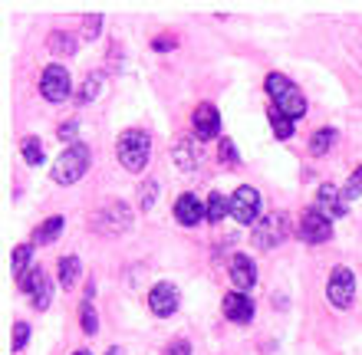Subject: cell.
Listing matches in <instances>:
<instances>
[{"instance_id":"cell-9","label":"cell","mask_w":362,"mask_h":355,"mask_svg":"<svg viewBox=\"0 0 362 355\" xmlns=\"http://www.w3.org/2000/svg\"><path fill=\"white\" fill-rule=\"evenodd\" d=\"M191 128H194V135H198L201 142L218 138V135H221V112H218V106H214V102H201V106H194Z\"/></svg>"},{"instance_id":"cell-4","label":"cell","mask_w":362,"mask_h":355,"mask_svg":"<svg viewBox=\"0 0 362 355\" xmlns=\"http://www.w3.org/2000/svg\"><path fill=\"white\" fill-rule=\"evenodd\" d=\"M286 237V217L280 211L276 214H267V217H260L254 224V247L257 250H274L280 247Z\"/></svg>"},{"instance_id":"cell-38","label":"cell","mask_w":362,"mask_h":355,"mask_svg":"<svg viewBox=\"0 0 362 355\" xmlns=\"http://www.w3.org/2000/svg\"><path fill=\"white\" fill-rule=\"evenodd\" d=\"M73 355H93V352H89V349H79V352H73Z\"/></svg>"},{"instance_id":"cell-21","label":"cell","mask_w":362,"mask_h":355,"mask_svg":"<svg viewBox=\"0 0 362 355\" xmlns=\"http://www.w3.org/2000/svg\"><path fill=\"white\" fill-rule=\"evenodd\" d=\"M79 270H83L79 257H63V260H59V287H63V289L73 287V283L79 279Z\"/></svg>"},{"instance_id":"cell-22","label":"cell","mask_w":362,"mask_h":355,"mask_svg":"<svg viewBox=\"0 0 362 355\" xmlns=\"http://www.w3.org/2000/svg\"><path fill=\"white\" fill-rule=\"evenodd\" d=\"M20 152H23V162L33 164V168L47 162V152H43V142H40V138H23V142H20Z\"/></svg>"},{"instance_id":"cell-33","label":"cell","mask_w":362,"mask_h":355,"mask_svg":"<svg viewBox=\"0 0 362 355\" xmlns=\"http://www.w3.org/2000/svg\"><path fill=\"white\" fill-rule=\"evenodd\" d=\"M76 135H79V122H76V119H69V122L59 125V142L76 145Z\"/></svg>"},{"instance_id":"cell-12","label":"cell","mask_w":362,"mask_h":355,"mask_svg":"<svg viewBox=\"0 0 362 355\" xmlns=\"http://www.w3.org/2000/svg\"><path fill=\"white\" fill-rule=\"evenodd\" d=\"M129 224H132L129 204L115 201V204H105L103 211H99V221H95V227H99L103 234H122V231H129Z\"/></svg>"},{"instance_id":"cell-35","label":"cell","mask_w":362,"mask_h":355,"mask_svg":"<svg viewBox=\"0 0 362 355\" xmlns=\"http://www.w3.org/2000/svg\"><path fill=\"white\" fill-rule=\"evenodd\" d=\"M49 293H53V289H49V283L43 289H40V293H33V296H30V303H33V309H40V313H43V309L49 306Z\"/></svg>"},{"instance_id":"cell-37","label":"cell","mask_w":362,"mask_h":355,"mask_svg":"<svg viewBox=\"0 0 362 355\" xmlns=\"http://www.w3.org/2000/svg\"><path fill=\"white\" fill-rule=\"evenodd\" d=\"M105 355H122V349H119V346H112V349H109V352H105Z\"/></svg>"},{"instance_id":"cell-36","label":"cell","mask_w":362,"mask_h":355,"mask_svg":"<svg viewBox=\"0 0 362 355\" xmlns=\"http://www.w3.org/2000/svg\"><path fill=\"white\" fill-rule=\"evenodd\" d=\"M152 47L158 49V53H165V49H175V47H178V40H175V37H158Z\"/></svg>"},{"instance_id":"cell-26","label":"cell","mask_w":362,"mask_h":355,"mask_svg":"<svg viewBox=\"0 0 362 355\" xmlns=\"http://www.w3.org/2000/svg\"><path fill=\"white\" fill-rule=\"evenodd\" d=\"M175 158H178V168L181 172H191V168H198V152H191L188 142H178V148H175Z\"/></svg>"},{"instance_id":"cell-10","label":"cell","mask_w":362,"mask_h":355,"mask_svg":"<svg viewBox=\"0 0 362 355\" xmlns=\"http://www.w3.org/2000/svg\"><path fill=\"white\" fill-rule=\"evenodd\" d=\"M175 221L181 227H198L201 221H208V204H201L198 194H181L175 201Z\"/></svg>"},{"instance_id":"cell-16","label":"cell","mask_w":362,"mask_h":355,"mask_svg":"<svg viewBox=\"0 0 362 355\" xmlns=\"http://www.w3.org/2000/svg\"><path fill=\"white\" fill-rule=\"evenodd\" d=\"M49 279H47V273H43V270L37 267V263H33V267L27 270V273H23V277L17 279V287L23 289V293H27V296H33V293H40V289L47 287Z\"/></svg>"},{"instance_id":"cell-25","label":"cell","mask_w":362,"mask_h":355,"mask_svg":"<svg viewBox=\"0 0 362 355\" xmlns=\"http://www.w3.org/2000/svg\"><path fill=\"white\" fill-rule=\"evenodd\" d=\"M30 267H33V263H30V247H27V243L13 247V253H10V270H13V277L20 279Z\"/></svg>"},{"instance_id":"cell-8","label":"cell","mask_w":362,"mask_h":355,"mask_svg":"<svg viewBox=\"0 0 362 355\" xmlns=\"http://www.w3.org/2000/svg\"><path fill=\"white\" fill-rule=\"evenodd\" d=\"M300 237L306 243H326V240L333 237V217H326L320 207H310L300 217Z\"/></svg>"},{"instance_id":"cell-34","label":"cell","mask_w":362,"mask_h":355,"mask_svg":"<svg viewBox=\"0 0 362 355\" xmlns=\"http://www.w3.org/2000/svg\"><path fill=\"white\" fill-rule=\"evenodd\" d=\"M165 355H191V342L188 339H172V342H168V349H165Z\"/></svg>"},{"instance_id":"cell-31","label":"cell","mask_w":362,"mask_h":355,"mask_svg":"<svg viewBox=\"0 0 362 355\" xmlns=\"http://www.w3.org/2000/svg\"><path fill=\"white\" fill-rule=\"evenodd\" d=\"M27 339H30V326L27 323H17V326H13V352H23V349H27Z\"/></svg>"},{"instance_id":"cell-2","label":"cell","mask_w":362,"mask_h":355,"mask_svg":"<svg viewBox=\"0 0 362 355\" xmlns=\"http://www.w3.org/2000/svg\"><path fill=\"white\" fill-rule=\"evenodd\" d=\"M115 152H119V162H122L125 172H145V164L152 158V135L145 132V128H125L119 135V145H115Z\"/></svg>"},{"instance_id":"cell-13","label":"cell","mask_w":362,"mask_h":355,"mask_svg":"<svg viewBox=\"0 0 362 355\" xmlns=\"http://www.w3.org/2000/svg\"><path fill=\"white\" fill-rule=\"evenodd\" d=\"M228 270H230V283H234V289H238V293L254 289V283H257V263H254L250 257H244V253L230 257Z\"/></svg>"},{"instance_id":"cell-19","label":"cell","mask_w":362,"mask_h":355,"mask_svg":"<svg viewBox=\"0 0 362 355\" xmlns=\"http://www.w3.org/2000/svg\"><path fill=\"white\" fill-rule=\"evenodd\" d=\"M49 49L57 56H73L76 53V37L66 33V30H57V33H49Z\"/></svg>"},{"instance_id":"cell-27","label":"cell","mask_w":362,"mask_h":355,"mask_svg":"<svg viewBox=\"0 0 362 355\" xmlns=\"http://www.w3.org/2000/svg\"><path fill=\"white\" fill-rule=\"evenodd\" d=\"M155 198H158V181H155V178H148V181L139 188V207H142V211H152Z\"/></svg>"},{"instance_id":"cell-6","label":"cell","mask_w":362,"mask_h":355,"mask_svg":"<svg viewBox=\"0 0 362 355\" xmlns=\"http://www.w3.org/2000/svg\"><path fill=\"white\" fill-rule=\"evenodd\" d=\"M40 92H43V99H47V102H66L69 92H73V83H69L66 66L53 63V66L43 69V79H40Z\"/></svg>"},{"instance_id":"cell-18","label":"cell","mask_w":362,"mask_h":355,"mask_svg":"<svg viewBox=\"0 0 362 355\" xmlns=\"http://www.w3.org/2000/svg\"><path fill=\"white\" fill-rule=\"evenodd\" d=\"M63 227H66L63 217H49V221H43L37 231H33V240H37V243H53V240L63 234Z\"/></svg>"},{"instance_id":"cell-15","label":"cell","mask_w":362,"mask_h":355,"mask_svg":"<svg viewBox=\"0 0 362 355\" xmlns=\"http://www.w3.org/2000/svg\"><path fill=\"white\" fill-rule=\"evenodd\" d=\"M224 316L230 319V323H250L254 319V299L247 296V293H228L224 296Z\"/></svg>"},{"instance_id":"cell-20","label":"cell","mask_w":362,"mask_h":355,"mask_svg":"<svg viewBox=\"0 0 362 355\" xmlns=\"http://www.w3.org/2000/svg\"><path fill=\"white\" fill-rule=\"evenodd\" d=\"M228 214H230V201L221 191H211V198H208V221L211 224H221Z\"/></svg>"},{"instance_id":"cell-24","label":"cell","mask_w":362,"mask_h":355,"mask_svg":"<svg viewBox=\"0 0 362 355\" xmlns=\"http://www.w3.org/2000/svg\"><path fill=\"white\" fill-rule=\"evenodd\" d=\"M99 89H103V76H99V73H93V76H86V83L79 86L76 102H79V106H89V102L99 96Z\"/></svg>"},{"instance_id":"cell-30","label":"cell","mask_w":362,"mask_h":355,"mask_svg":"<svg viewBox=\"0 0 362 355\" xmlns=\"http://www.w3.org/2000/svg\"><path fill=\"white\" fill-rule=\"evenodd\" d=\"M218 155H221V162L228 164V168H234V164L240 162V158H238V148H234V142H230V138H221Z\"/></svg>"},{"instance_id":"cell-32","label":"cell","mask_w":362,"mask_h":355,"mask_svg":"<svg viewBox=\"0 0 362 355\" xmlns=\"http://www.w3.org/2000/svg\"><path fill=\"white\" fill-rule=\"evenodd\" d=\"M83 33H86V40H95L99 33H103V13H93V17H86L83 20Z\"/></svg>"},{"instance_id":"cell-5","label":"cell","mask_w":362,"mask_h":355,"mask_svg":"<svg viewBox=\"0 0 362 355\" xmlns=\"http://www.w3.org/2000/svg\"><path fill=\"white\" fill-rule=\"evenodd\" d=\"M326 299L333 303L336 309H349L356 299V277L349 267H336L333 277H329V287H326Z\"/></svg>"},{"instance_id":"cell-17","label":"cell","mask_w":362,"mask_h":355,"mask_svg":"<svg viewBox=\"0 0 362 355\" xmlns=\"http://www.w3.org/2000/svg\"><path fill=\"white\" fill-rule=\"evenodd\" d=\"M267 119H270V128H274V135L280 138V142H286V138L293 135V119L284 116V112H280L276 106L267 109Z\"/></svg>"},{"instance_id":"cell-7","label":"cell","mask_w":362,"mask_h":355,"mask_svg":"<svg viewBox=\"0 0 362 355\" xmlns=\"http://www.w3.org/2000/svg\"><path fill=\"white\" fill-rule=\"evenodd\" d=\"M230 214H234V221L240 224H257V214H260V191L257 188H238V191L230 194Z\"/></svg>"},{"instance_id":"cell-23","label":"cell","mask_w":362,"mask_h":355,"mask_svg":"<svg viewBox=\"0 0 362 355\" xmlns=\"http://www.w3.org/2000/svg\"><path fill=\"white\" fill-rule=\"evenodd\" d=\"M336 145V128H316L310 138V152L313 155H326Z\"/></svg>"},{"instance_id":"cell-14","label":"cell","mask_w":362,"mask_h":355,"mask_svg":"<svg viewBox=\"0 0 362 355\" xmlns=\"http://www.w3.org/2000/svg\"><path fill=\"white\" fill-rule=\"evenodd\" d=\"M316 207L326 214V217H343L346 214V198L336 184H320L316 191Z\"/></svg>"},{"instance_id":"cell-3","label":"cell","mask_w":362,"mask_h":355,"mask_svg":"<svg viewBox=\"0 0 362 355\" xmlns=\"http://www.w3.org/2000/svg\"><path fill=\"white\" fill-rule=\"evenodd\" d=\"M89 162H93L89 145H83V142L69 145V148H63V155L57 158V164H53L49 178H53L57 184H76L79 178L89 172Z\"/></svg>"},{"instance_id":"cell-11","label":"cell","mask_w":362,"mask_h":355,"mask_svg":"<svg viewBox=\"0 0 362 355\" xmlns=\"http://www.w3.org/2000/svg\"><path fill=\"white\" fill-rule=\"evenodd\" d=\"M178 303H181V296L172 283H155V287L148 289V309H152L155 316H162V319L175 316V313H178Z\"/></svg>"},{"instance_id":"cell-1","label":"cell","mask_w":362,"mask_h":355,"mask_svg":"<svg viewBox=\"0 0 362 355\" xmlns=\"http://www.w3.org/2000/svg\"><path fill=\"white\" fill-rule=\"evenodd\" d=\"M264 86H267V96L274 99V106L280 109L284 116H290L293 122L306 116V99H303V92H300V86H296L293 79H286L284 73H267Z\"/></svg>"},{"instance_id":"cell-28","label":"cell","mask_w":362,"mask_h":355,"mask_svg":"<svg viewBox=\"0 0 362 355\" xmlns=\"http://www.w3.org/2000/svg\"><path fill=\"white\" fill-rule=\"evenodd\" d=\"M343 198H346V204L356 201V198H362V164L349 174V181H346V188H343Z\"/></svg>"},{"instance_id":"cell-29","label":"cell","mask_w":362,"mask_h":355,"mask_svg":"<svg viewBox=\"0 0 362 355\" xmlns=\"http://www.w3.org/2000/svg\"><path fill=\"white\" fill-rule=\"evenodd\" d=\"M79 326H83V332H86V336H95V332H99V319H95V309L89 306H83V313H79Z\"/></svg>"}]
</instances>
